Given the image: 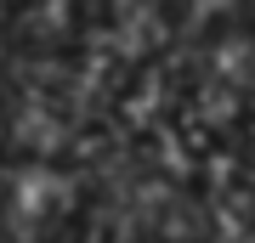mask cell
Wrapping results in <instances>:
<instances>
[{"label": "cell", "mask_w": 255, "mask_h": 243, "mask_svg": "<svg viewBox=\"0 0 255 243\" xmlns=\"http://www.w3.org/2000/svg\"><path fill=\"white\" fill-rule=\"evenodd\" d=\"M142 243H199L193 232H182V226H147V238Z\"/></svg>", "instance_id": "6da1fadb"}]
</instances>
